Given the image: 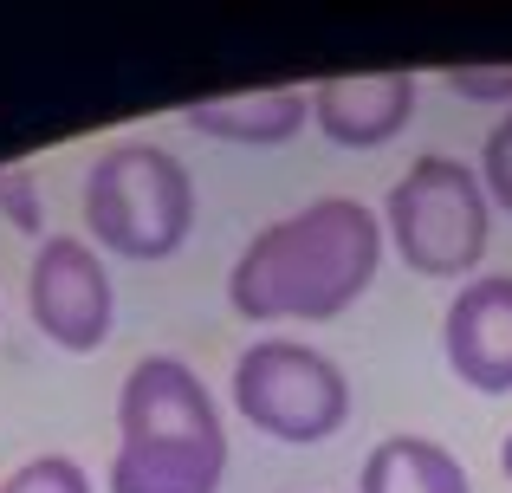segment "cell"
<instances>
[{
    "label": "cell",
    "instance_id": "277c9868",
    "mask_svg": "<svg viewBox=\"0 0 512 493\" xmlns=\"http://www.w3.org/2000/svg\"><path fill=\"white\" fill-rule=\"evenodd\" d=\"M383 228L396 253L409 260V273L467 279L487 260V241H493L487 182L461 156H415L409 176H396V189L383 202Z\"/></svg>",
    "mask_w": 512,
    "mask_h": 493
},
{
    "label": "cell",
    "instance_id": "7c38bea8",
    "mask_svg": "<svg viewBox=\"0 0 512 493\" xmlns=\"http://www.w3.org/2000/svg\"><path fill=\"white\" fill-rule=\"evenodd\" d=\"M448 91L467 104H512V65H448Z\"/></svg>",
    "mask_w": 512,
    "mask_h": 493
},
{
    "label": "cell",
    "instance_id": "5bb4252c",
    "mask_svg": "<svg viewBox=\"0 0 512 493\" xmlns=\"http://www.w3.org/2000/svg\"><path fill=\"white\" fill-rule=\"evenodd\" d=\"M0 215H7L13 234H39V189H33V169L26 163L0 169Z\"/></svg>",
    "mask_w": 512,
    "mask_h": 493
},
{
    "label": "cell",
    "instance_id": "8992f818",
    "mask_svg": "<svg viewBox=\"0 0 512 493\" xmlns=\"http://www.w3.org/2000/svg\"><path fill=\"white\" fill-rule=\"evenodd\" d=\"M26 312L59 351H98L111 338L117 292L85 234H46L39 241L33 266H26Z\"/></svg>",
    "mask_w": 512,
    "mask_h": 493
},
{
    "label": "cell",
    "instance_id": "5b68a950",
    "mask_svg": "<svg viewBox=\"0 0 512 493\" xmlns=\"http://www.w3.org/2000/svg\"><path fill=\"white\" fill-rule=\"evenodd\" d=\"M234 409L273 442H325L350 416V383L318 344L260 338L234 357Z\"/></svg>",
    "mask_w": 512,
    "mask_h": 493
},
{
    "label": "cell",
    "instance_id": "52a82bcc",
    "mask_svg": "<svg viewBox=\"0 0 512 493\" xmlns=\"http://www.w3.org/2000/svg\"><path fill=\"white\" fill-rule=\"evenodd\" d=\"M441 351L480 396L512 390V273H480L441 312Z\"/></svg>",
    "mask_w": 512,
    "mask_h": 493
},
{
    "label": "cell",
    "instance_id": "6da1fadb",
    "mask_svg": "<svg viewBox=\"0 0 512 493\" xmlns=\"http://www.w3.org/2000/svg\"><path fill=\"white\" fill-rule=\"evenodd\" d=\"M376 266H383V221L350 195H325L240 247L227 273V305L253 325L338 318L370 292Z\"/></svg>",
    "mask_w": 512,
    "mask_h": 493
},
{
    "label": "cell",
    "instance_id": "4fadbf2b",
    "mask_svg": "<svg viewBox=\"0 0 512 493\" xmlns=\"http://www.w3.org/2000/svg\"><path fill=\"white\" fill-rule=\"evenodd\" d=\"M480 182H487V202H500L512 215V111L506 124L487 130V150H480Z\"/></svg>",
    "mask_w": 512,
    "mask_h": 493
},
{
    "label": "cell",
    "instance_id": "9a60e30c",
    "mask_svg": "<svg viewBox=\"0 0 512 493\" xmlns=\"http://www.w3.org/2000/svg\"><path fill=\"white\" fill-rule=\"evenodd\" d=\"M500 468H506V481H512V435H506V448H500Z\"/></svg>",
    "mask_w": 512,
    "mask_h": 493
},
{
    "label": "cell",
    "instance_id": "30bf717a",
    "mask_svg": "<svg viewBox=\"0 0 512 493\" xmlns=\"http://www.w3.org/2000/svg\"><path fill=\"white\" fill-rule=\"evenodd\" d=\"M357 493H474L467 468L428 435H383L363 455Z\"/></svg>",
    "mask_w": 512,
    "mask_h": 493
},
{
    "label": "cell",
    "instance_id": "9c48e42d",
    "mask_svg": "<svg viewBox=\"0 0 512 493\" xmlns=\"http://www.w3.org/2000/svg\"><path fill=\"white\" fill-rule=\"evenodd\" d=\"M312 98L299 85H266V91H240V98H195L182 104V124L221 143H286L305 130Z\"/></svg>",
    "mask_w": 512,
    "mask_h": 493
},
{
    "label": "cell",
    "instance_id": "ba28073f",
    "mask_svg": "<svg viewBox=\"0 0 512 493\" xmlns=\"http://www.w3.org/2000/svg\"><path fill=\"white\" fill-rule=\"evenodd\" d=\"M415 111V72L409 65H376V72H338L312 85V124L344 150H376L402 137Z\"/></svg>",
    "mask_w": 512,
    "mask_h": 493
},
{
    "label": "cell",
    "instance_id": "7a4b0ae2",
    "mask_svg": "<svg viewBox=\"0 0 512 493\" xmlns=\"http://www.w3.org/2000/svg\"><path fill=\"white\" fill-rule=\"evenodd\" d=\"M221 403L182 357H137L117 390L111 493H221Z\"/></svg>",
    "mask_w": 512,
    "mask_h": 493
},
{
    "label": "cell",
    "instance_id": "8fae6325",
    "mask_svg": "<svg viewBox=\"0 0 512 493\" xmlns=\"http://www.w3.org/2000/svg\"><path fill=\"white\" fill-rule=\"evenodd\" d=\"M0 493H91V474L72 455H33L0 481Z\"/></svg>",
    "mask_w": 512,
    "mask_h": 493
},
{
    "label": "cell",
    "instance_id": "3957f363",
    "mask_svg": "<svg viewBox=\"0 0 512 493\" xmlns=\"http://www.w3.org/2000/svg\"><path fill=\"white\" fill-rule=\"evenodd\" d=\"M85 228L124 260H169L195 228V176L150 137H124L85 169Z\"/></svg>",
    "mask_w": 512,
    "mask_h": 493
}]
</instances>
